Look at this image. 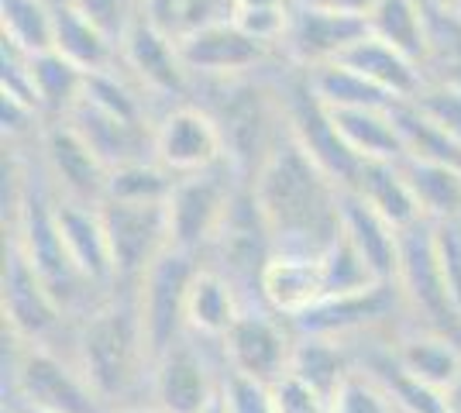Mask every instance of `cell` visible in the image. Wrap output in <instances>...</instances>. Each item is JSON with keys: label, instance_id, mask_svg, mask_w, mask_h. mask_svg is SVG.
<instances>
[{"label": "cell", "instance_id": "obj_1", "mask_svg": "<svg viewBox=\"0 0 461 413\" xmlns=\"http://www.w3.org/2000/svg\"><path fill=\"white\" fill-rule=\"evenodd\" d=\"M249 186L276 252L321 256L341 231V186L300 148L286 131V121Z\"/></svg>", "mask_w": 461, "mask_h": 413}, {"label": "cell", "instance_id": "obj_2", "mask_svg": "<svg viewBox=\"0 0 461 413\" xmlns=\"http://www.w3.org/2000/svg\"><path fill=\"white\" fill-rule=\"evenodd\" d=\"M79 373L94 386L107 410L138 403L149 393L152 355L145 345L135 290H114L73 320L66 341Z\"/></svg>", "mask_w": 461, "mask_h": 413}, {"label": "cell", "instance_id": "obj_3", "mask_svg": "<svg viewBox=\"0 0 461 413\" xmlns=\"http://www.w3.org/2000/svg\"><path fill=\"white\" fill-rule=\"evenodd\" d=\"M4 386L11 407H35L49 413H111L66 348L21 341L11 331H4Z\"/></svg>", "mask_w": 461, "mask_h": 413}, {"label": "cell", "instance_id": "obj_4", "mask_svg": "<svg viewBox=\"0 0 461 413\" xmlns=\"http://www.w3.org/2000/svg\"><path fill=\"white\" fill-rule=\"evenodd\" d=\"M393 286L400 293V303H403L410 324L461 335V317L455 310V303H451L447 283H444L441 258H438V235H434L430 220L403 228L400 265H396Z\"/></svg>", "mask_w": 461, "mask_h": 413}, {"label": "cell", "instance_id": "obj_5", "mask_svg": "<svg viewBox=\"0 0 461 413\" xmlns=\"http://www.w3.org/2000/svg\"><path fill=\"white\" fill-rule=\"evenodd\" d=\"M224 386L221 345L183 335L149 369L145 400L162 413H200Z\"/></svg>", "mask_w": 461, "mask_h": 413}, {"label": "cell", "instance_id": "obj_6", "mask_svg": "<svg viewBox=\"0 0 461 413\" xmlns=\"http://www.w3.org/2000/svg\"><path fill=\"white\" fill-rule=\"evenodd\" d=\"M0 314H4V331L35 345L66 348L73 331V317L62 310L45 279L28 265L21 248L7 238H4V269H0Z\"/></svg>", "mask_w": 461, "mask_h": 413}, {"label": "cell", "instance_id": "obj_7", "mask_svg": "<svg viewBox=\"0 0 461 413\" xmlns=\"http://www.w3.org/2000/svg\"><path fill=\"white\" fill-rule=\"evenodd\" d=\"M241 183L245 179L238 176L228 162L217 169H207V173H196V176L176 179L173 197L166 200L169 245L196 258L207 256Z\"/></svg>", "mask_w": 461, "mask_h": 413}, {"label": "cell", "instance_id": "obj_8", "mask_svg": "<svg viewBox=\"0 0 461 413\" xmlns=\"http://www.w3.org/2000/svg\"><path fill=\"white\" fill-rule=\"evenodd\" d=\"M196 269H200V258L169 245L149 265V273L138 279L135 303L152 362L186 335V293Z\"/></svg>", "mask_w": 461, "mask_h": 413}, {"label": "cell", "instance_id": "obj_9", "mask_svg": "<svg viewBox=\"0 0 461 413\" xmlns=\"http://www.w3.org/2000/svg\"><path fill=\"white\" fill-rule=\"evenodd\" d=\"M179 52L190 69L193 83H230V79L262 76L279 66V52L249 35L234 18L213 21L179 39Z\"/></svg>", "mask_w": 461, "mask_h": 413}, {"label": "cell", "instance_id": "obj_10", "mask_svg": "<svg viewBox=\"0 0 461 413\" xmlns=\"http://www.w3.org/2000/svg\"><path fill=\"white\" fill-rule=\"evenodd\" d=\"M293 348H296L293 320L272 314L266 303H249L221 341V358L228 373L272 386L289 373Z\"/></svg>", "mask_w": 461, "mask_h": 413}, {"label": "cell", "instance_id": "obj_11", "mask_svg": "<svg viewBox=\"0 0 461 413\" xmlns=\"http://www.w3.org/2000/svg\"><path fill=\"white\" fill-rule=\"evenodd\" d=\"M117 49H121V69L158 103V111L193 100L196 83L183 62L179 41L145 18V11L138 14Z\"/></svg>", "mask_w": 461, "mask_h": 413}, {"label": "cell", "instance_id": "obj_12", "mask_svg": "<svg viewBox=\"0 0 461 413\" xmlns=\"http://www.w3.org/2000/svg\"><path fill=\"white\" fill-rule=\"evenodd\" d=\"M152 158L162 162L173 176H196L224 166L228 152L211 111L196 100H183L155 118Z\"/></svg>", "mask_w": 461, "mask_h": 413}, {"label": "cell", "instance_id": "obj_13", "mask_svg": "<svg viewBox=\"0 0 461 413\" xmlns=\"http://www.w3.org/2000/svg\"><path fill=\"white\" fill-rule=\"evenodd\" d=\"M35 158L56 197L94 203L107 200L111 166L90 148V141L79 135L69 121H49L35 141Z\"/></svg>", "mask_w": 461, "mask_h": 413}, {"label": "cell", "instance_id": "obj_14", "mask_svg": "<svg viewBox=\"0 0 461 413\" xmlns=\"http://www.w3.org/2000/svg\"><path fill=\"white\" fill-rule=\"evenodd\" d=\"M104 228L114 256V290H135L155 258L169 248V217L166 203H100Z\"/></svg>", "mask_w": 461, "mask_h": 413}, {"label": "cell", "instance_id": "obj_15", "mask_svg": "<svg viewBox=\"0 0 461 413\" xmlns=\"http://www.w3.org/2000/svg\"><path fill=\"white\" fill-rule=\"evenodd\" d=\"M368 35V21L362 14H345V11H324L293 0V14L279 59L293 69H313L324 62H338L355 41Z\"/></svg>", "mask_w": 461, "mask_h": 413}, {"label": "cell", "instance_id": "obj_16", "mask_svg": "<svg viewBox=\"0 0 461 413\" xmlns=\"http://www.w3.org/2000/svg\"><path fill=\"white\" fill-rule=\"evenodd\" d=\"M56 220L77 273L96 293H114V256H111V238L104 228L100 207L56 197Z\"/></svg>", "mask_w": 461, "mask_h": 413}, {"label": "cell", "instance_id": "obj_17", "mask_svg": "<svg viewBox=\"0 0 461 413\" xmlns=\"http://www.w3.org/2000/svg\"><path fill=\"white\" fill-rule=\"evenodd\" d=\"M393 362L410 379L447 393L461 379V335L406 320L393 335Z\"/></svg>", "mask_w": 461, "mask_h": 413}, {"label": "cell", "instance_id": "obj_18", "mask_svg": "<svg viewBox=\"0 0 461 413\" xmlns=\"http://www.w3.org/2000/svg\"><path fill=\"white\" fill-rule=\"evenodd\" d=\"M324 296L321 256H307V252H276L258 279V303H266L272 314L286 320L303 317Z\"/></svg>", "mask_w": 461, "mask_h": 413}, {"label": "cell", "instance_id": "obj_19", "mask_svg": "<svg viewBox=\"0 0 461 413\" xmlns=\"http://www.w3.org/2000/svg\"><path fill=\"white\" fill-rule=\"evenodd\" d=\"M245 307H249V300L228 275L200 262L190 283V293H186V335L221 345Z\"/></svg>", "mask_w": 461, "mask_h": 413}, {"label": "cell", "instance_id": "obj_20", "mask_svg": "<svg viewBox=\"0 0 461 413\" xmlns=\"http://www.w3.org/2000/svg\"><path fill=\"white\" fill-rule=\"evenodd\" d=\"M341 235L355 245V252L366 258L368 269L375 273L379 283L396 279L400 265V238L403 231L389 224L375 207H368L358 193H341Z\"/></svg>", "mask_w": 461, "mask_h": 413}, {"label": "cell", "instance_id": "obj_21", "mask_svg": "<svg viewBox=\"0 0 461 413\" xmlns=\"http://www.w3.org/2000/svg\"><path fill=\"white\" fill-rule=\"evenodd\" d=\"M338 62H345L348 69H355L368 83H375L393 100H413L427 83V69L420 62L410 59L396 45L375 39L372 31L355 41Z\"/></svg>", "mask_w": 461, "mask_h": 413}, {"label": "cell", "instance_id": "obj_22", "mask_svg": "<svg viewBox=\"0 0 461 413\" xmlns=\"http://www.w3.org/2000/svg\"><path fill=\"white\" fill-rule=\"evenodd\" d=\"M66 121L90 141V148H94L96 156L104 158L111 169L124 166V162H135V158L152 156L155 128L131 124V121H121V118H114V114H104V111H96L94 103H86V100H79V107Z\"/></svg>", "mask_w": 461, "mask_h": 413}, {"label": "cell", "instance_id": "obj_23", "mask_svg": "<svg viewBox=\"0 0 461 413\" xmlns=\"http://www.w3.org/2000/svg\"><path fill=\"white\" fill-rule=\"evenodd\" d=\"M52 52L66 62H73L86 76L107 73L121 66V49L114 39H107L94 21H86L69 0H56V41Z\"/></svg>", "mask_w": 461, "mask_h": 413}, {"label": "cell", "instance_id": "obj_24", "mask_svg": "<svg viewBox=\"0 0 461 413\" xmlns=\"http://www.w3.org/2000/svg\"><path fill=\"white\" fill-rule=\"evenodd\" d=\"M338 135L362 162H400L403 138L393 121V107H351V111H327Z\"/></svg>", "mask_w": 461, "mask_h": 413}, {"label": "cell", "instance_id": "obj_25", "mask_svg": "<svg viewBox=\"0 0 461 413\" xmlns=\"http://www.w3.org/2000/svg\"><path fill=\"white\" fill-rule=\"evenodd\" d=\"M351 373H355V355L345 341H334V337L324 335H296L289 375L307 382L310 390L324 396L327 403Z\"/></svg>", "mask_w": 461, "mask_h": 413}, {"label": "cell", "instance_id": "obj_26", "mask_svg": "<svg viewBox=\"0 0 461 413\" xmlns=\"http://www.w3.org/2000/svg\"><path fill=\"white\" fill-rule=\"evenodd\" d=\"M28 79H32V97L45 121H66L86 94V73L77 69L73 62H66L59 52L32 56Z\"/></svg>", "mask_w": 461, "mask_h": 413}, {"label": "cell", "instance_id": "obj_27", "mask_svg": "<svg viewBox=\"0 0 461 413\" xmlns=\"http://www.w3.org/2000/svg\"><path fill=\"white\" fill-rule=\"evenodd\" d=\"M351 193H358L368 207H375V211H379L389 224H396L400 231L423 220L420 207H417V197H413V190H410V183H406L400 162H366Z\"/></svg>", "mask_w": 461, "mask_h": 413}, {"label": "cell", "instance_id": "obj_28", "mask_svg": "<svg viewBox=\"0 0 461 413\" xmlns=\"http://www.w3.org/2000/svg\"><path fill=\"white\" fill-rule=\"evenodd\" d=\"M403 176L417 197L420 217L430 224L461 220V169L444 162H420V158H400Z\"/></svg>", "mask_w": 461, "mask_h": 413}, {"label": "cell", "instance_id": "obj_29", "mask_svg": "<svg viewBox=\"0 0 461 413\" xmlns=\"http://www.w3.org/2000/svg\"><path fill=\"white\" fill-rule=\"evenodd\" d=\"M366 21L375 39L396 45L400 52H406L427 69V45H430L427 0H375Z\"/></svg>", "mask_w": 461, "mask_h": 413}, {"label": "cell", "instance_id": "obj_30", "mask_svg": "<svg viewBox=\"0 0 461 413\" xmlns=\"http://www.w3.org/2000/svg\"><path fill=\"white\" fill-rule=\"evenodd\" d=\"M393 121L403 138V158H420V162H444L461 169V138L451 135L444 124L430 118L413 100L393 103Z\"/></svg>", "mask_w": 461, "mask_h": 413}, {"label": "cell", "instance_id": "obj_31", "mask_svg": "<svg viewBox=\"0 0 461 413\" xmlns=\"http://www.w3.org/2000/svg\"><path fill=\"white\" fill-rule=\"evenodd\" d=\"M307 79L310 94L324 103L327 111H351V107H393L400 100L383 94L375 83L348 69L345 62H324L313 69H300Z\"/></svg>", "mask_w": 461, "mask_h": 413}, {"label": "cell", "instance_id": "obj_32", "mask_svg": "<svg viewBox=\"0 0 461 413\" xmlns=\"http://www.w3.org/2000/svg\"><path fill=\"white\" fill-rule=\"evenodd\" d=\"M0 41L28 56L52 52L56 0H0Z\"/></svg>", "mask_w": 461, "mask_h": 413}, {"label": "cell", "instance_id": "obj_33", "mask_svg": "<svg viewBox=\"0 0 461 413\" xmlns=\"http://www.w3.org/2000/svg\"><path fill=\"white\" fill-rule=\"evenodd\" d=\"M176 179L162 162L149 158H135L111 169V183H107V200H121V203H166L173 197Z\"/></svg>", "mask_w": 461, "mask_h": 413}, {"label": "cell", "instance_id": "obj_34", "mask_svg": "<svg viewBox=\"0 0 461 413\" xmlns=\"http://www.w3.org/2000/svg\"><path fill=\"white\" fill-rule=\"evenodd\" d=\"M145 18L176 41L234 14V0H141Z\"/></svg>", "mask_w": 461, "mask_h": 413}, {"label": "cell", "instance_id": "obj_35", "mask_svg": "<svg viewBox=\"0 0 461 413\" xmlns=\"http://www.w3.org/2000/svg\"><path fill=\"white\" fill-rule=\"evenodd\" d=\"M321 269H324L327 296L362 293V290L379 286V279H375V273L368 269V262L355 252V245H351L341 231H338V238L321 252Z\"/></svg>", "mask_w": 461, "mask_h": 413}, {"label": "cell", "instance_id": "obj_36", "mask_svg": "<svg viewBox=\"0 0 461 413\" xmlns=\"http://www.w3.org/2000/svg\"><path fill=\"white\" fill-rule=\"evenodd\" d=\"M327 413H396V403H393V396L385 393V386L379 379L355 369L341 382V390L330 396Z\"/></svg>", "mask_w": 461, "mask_h": 413}, {"label": "cell", "instance_id": "obj_37", "mask_svg": "<svg viewBox=\"0 0 461 413\" xmlns=\"http://www.w3.org/2000/svg\"><path fill=\"white\" fill-rule=\"evenodd\" d=\"M79 14L86 21H94L96 28L114 39L121 45V39L128 35V28L138 21L141 14V0H69Z\"/></svg>", "mask_w": 461, "mask_h": 413}, {"label": "cell", "instance_id": "obj_38", "mask_svg": "<svg viewBox=\"0 0 461 413\" xmlns=\"http://www.w3.org/2000/svg\"><path fill=\"white\" fill-rule=\"evenodd\" d=\"M221 393H224L228 413H279L269 382H258V379H249V375H234L224 369Z\"/></svg>", "mask_w": 461, "mask_h": 413}, {"label": "cell", "instance_id": "obj_39", "mask_svg": "<svg viewBox=\"0 0 461 413\" xmlns=\"http://www.w3.org/2000/svg\"><path fill=\"white\" fill-rule=\"evenodd\" d=\"M434 235H438V258H441L444 283H447L451 303L461 317V220L434 224Z\"/></svg>", "mask_w": 461, "mask_h": 413}, {"label": "cell", "instance_id": "obj_40", "mask_svg": "<svg viewBox=\"0 0 461 413\" xmlns=\"http://www.w3.org/2000/svg\"><path fill=\"white\" fill-rule=\"evenodd\" d=\"M276 393V407L279 413H327V400L321 393H313L307 382H300L296 375H283L279 382H272Z\"/></svg>", "mask_w": 461, "mask_h": 413}, {"label": "cell", "instance_id": "obj_41", "mask_svg": "<svg viewBox=\"0 0 461 413\" xmlns=\"http://www.w3.org/2000/svg\"><path fill=\"white\" fill-rule=\"evenodd\" d=\"M296 4H310V7H324V11H345V14H362L375 7V0H296Z\"/></svg>", "mask_w": 461, "mask_h": 413}, {"label": "cell", "instance_id": "obj_42", "mask_svg": "<svg viewBox=\"0 0 461 413\" xmlns=\"http://www.w3.org/2000/svg\"><path fill=\"white\" fill-rule=\"evenodd\" d=\"M111 413H162L158 407H152L149 400H138V403H128V407H117V410Z\"/></svg>", "mask_w": 461, "mask_h": 413}, {"label": "cell", "instance_id": "obj_43", "mask_svg": "<svg viewBox=\"0 0 461 413\" xmlns=\"http://www.w3.org/2000/svg\"><path fill=\"white\" fill-rule=\"evenodd\" d=\"M444 396H447V413H461V379Z\"/></svg>", "mask_w": 461, "mask_h": 413}, {"label": "cell", "instance_id": "obj_44", "mask_svg": "<svg viewBox=\"0 0 461 413\" xmlns=\"http://www.w3.org/2000/svg\"><path fill=\"white\" fill-rule=\"evenodd\" d=\"M200 413H228V407H224V393H217L211 400V403H207V407H203V410Z\"/></svg>", "mask_w": 461, "mask_h": 413}, {"label": "cell", "instance_id": "obj_45", "mask_svg": "<svg viewBox=\"0 0 461 413\" xmlns=\"http://www.w3.org/2000/svg\"><path fill=\"white\" fill-rule=\"evenodd\" d=\"M7 413H49V410H35V407H7Z\"/></svg>", "mask_w": 461, "mask_h": 413}]
</instances>
